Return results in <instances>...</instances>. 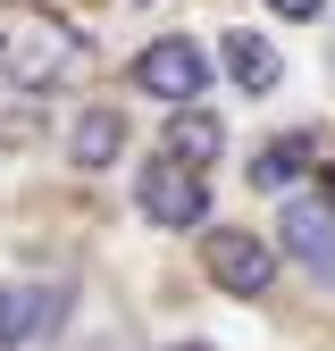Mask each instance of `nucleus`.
I'll return each instance as SVG.
<instances>
[{
  "label": "nucleus",
  "instance_id": "nucleus-1",
  "mask_svg": "<svg viewBox=\"0 0 335 351\" xmlns=\"http://www.w3.org/2000/svg\"><path fill=\"white\" fill-rule=\"evenodd\" d=\"M285 251L302 259L310 276H335V176H319L310 193L285 201Z\"/></svg>",
  "mask_w": 335,
  "mask_h": 351
},
{
  "label": "nucleus",
  "instance_id": "nucleus-2",
  "mask_svg": "<svg viewBox=\"0 0 335 351\" xmlns=\"http://www.w3.org/2000/svg\"><path fill=\"white\" fill-rule=\"evenodd\" d=\"M135 84H143V93H159V101H193L201 84H209V59H201V42L168 34V42H151V51L135 59Z\"/></svg>",
  "mask_w": 335,
  "mask_h": 351
},
{
  "label": "nucleus",
  "instance_id": "nucleus-3",
  "mask_svg": "<svg viewBox=\"0 0 335 351\" xmlns=\"http://www.w3.org/2000/svg\"><path fill=\"white\" fill-rule=\"evenodd\" d=\"M135 201H143V217H151V226H201V209H209L201 176H193V167H176V159H151Z\"/></svg>",
  "mask_w": 335,
  "mask_h": 351
},
{
  "label": "nucleus",
  "instance_id": "nucleus-4",
  "mask_svg": "<svg viewBox=\"0 0 335 351\" xmlns=\"http://www.w3.org/2000/svg\"><path fill=\"white\" fill-rule=\"evenodd\" d=\"M201 259H209V285H227V293H268V276H277L268 243H260V234H243V226H218Z\"/></svg>",
  "mask_w": 335,
  "mask_h": 351
},
{
  "label": "nucleus",
  "instance_id": "nucleus-5",
  "mask_svg": "<svg viewBox=\"0 0 335 351\" xmlns=\"http://www.w3.org/2000/svg\"><path fill=\"white\" fill-rule=\"evenodd\" d=\"M67 318V285H0V351H17V343H34V335H51Z\"/></svg>",
  "mask_w": 335,
  "mask_h": 351
},
{
  "label": "nucleus",
  "instance_id": "nucleus-6",
  "mask_svg": "<svg viewBox=\"0 0 335 351\" xmlns=\"http://www.w3.org/2000/svg\"><path fill=\"white\" fill-rule=\"evenodd\" d=\"M67 59H76V34L67 25H51V17H25V75L34 84H51V75H67Z\"/></svg>",
  "mask_w": 335,
  "mask_h": 351
},
{
  "label": "nucleus",
  "instance_id": "nucleus-7",
  "mask_svg": "<svg viewBox=\"0 0 335 351\" xmlns=\"http://www.w3.org/2000/svg\"><path fill=\"white\" fill-rule=\"evenodd\" d=\"M117 143H126V125H117V109H84V117H76V134H67L76 167H109V159H117Z\"/></svg>",
  "mask_w": 335,
  "mask_h": 351
},
{
  "label": "nucleus",
  "instance_id": "nucleus-8",
  "mask_svg": "<svg viewBox=\"0 0 335 351\" xmlns=\"http://www.w3.org/2000/svg\"><path fill=\"white\" fill-rule=\"evenodd\" d=\"M168 159H176V167H209V159H218V117H201V109H185L176 125H168Z\"/></svg>",
  "mask_w": 335,
  "mask_h": 351
},
{
  "label": "nucleus",
  "instance_id": "nucleus-9",
  "mask_svg": "<svg viewBox=\"0 0 335 351\" xmlns=\"http://www.w3.org/2000/svg\"><path fill=\"white\" fill-rule=\"evenodd\" d=\"M310 159H319V143H310V134H285V143H268L260 159H251V184H260V193H277V184H293Z\"/></svg>",
  "mask_w": 335,
  "mask_h": 351
},
{
  "label": "nucleus",
  "instance_id": "nucleus-10",
  "mask_svg": "<svg viewBox=\"0 0 335 351\" xmlns=\"http://www.w3.org/2000/svg\"><path fill=\"white\" fill-rule=\"evenodd\" d=\"M227 75L243 84V93H268V84H277V51L260 34H227Z\"/></svg>",
  "mask_w": 335,
  "mask_h": 351
},
{
  "label": "nucleus",
  "instance_id": "nucleus-11",
  "mask_svg": "<svg viewBox=\"0 0 335 351\" xmlns=\"http://www.w3.org/2000/svg\"><path fill=\"white\" fill-rule=\"evenodd\" d=\"M277 17H319V0H268Z\"/></svg>",
  "mask_w": 335,
  "mask_h": 351
}]
</instances>
